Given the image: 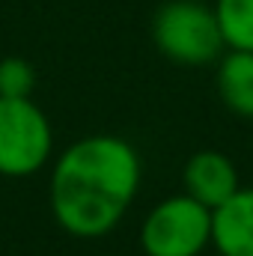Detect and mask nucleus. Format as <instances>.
<instances>
[{
    "mask_svg": "<svg viewBox=\"0 0 253 256\" xmlns=\"http://www.w3.org/2000/svg\"><path fill=\"white\" fill-rule=\"evenodd\" d=\"M214 15L230 51H253V0H214Z\"/></svg>",
    "mask_w": 253,
    "mask_h": 256,
    "instance_id": "nucleus-8",
    "label": "nucleus"
},
{
    "mask_svg": "<svg viewBox=\"0 0 253 256\" xmlns=\"http://www.w3.org/2000/svg\"><path fill=\"white\" fill-rule=\"evenodd\" d=\"M143 164L137 149L116 134L74 140L51 170L54 220L74 238L108 236L134 202Z\"/></svg>",
    "mask_w": 253,
    "mask_h": 256,
    "instance_id": "nucleus-1",
    "label": "nucleus"
},
{
    "mask_svg": "<svg viewBox=\"0 0 253 256\" xmlns=\"http://www.w3.org/2000/svg\"><path fill=\"white\" fill-rule=\"evenodd\" d=\"M54 152V131L33 98H0V176L27 179Z\"/></svg>",
    "mask_w": 253,
    "mask_h": 256,
    "instance_id": "nucleus-3",
    "label": "nucleus"
},
{
    "mask_svg": "<svg viewBox=\"0 0 253 256\" xmlns=\"http://www.w3.org/2000/svg\"><path fill=\"white\" fill-rule=\"evenodd\" d=\"M212 244L220 256H253V188H238L212 212Z\"/></svg>",
    "mask_w": 253,
    "mask_h": 256,
    "instance_id": "nucleus-6",
    "label": "nucleus"
},
{
    "mask_svg": "<svg viewBox=\"0 0 253 256\" xmlns=\"http://www.w3.org/2000/svg\"><path fill=\"white\" fill-rule=\"evenodd\" d=\"M182 185H185L188 196H194L196 202H202L212 212L218 206H224L242 188L232 158H226L224 152H214V149L190 155L185 170H182Z\"/></svg>",
    "mask_w": 253,
    "mask_h": 256,
    "instance_id": "nucleus-5",
    "label": "nucleus"
},
{
    "mask_svg": "<svg viewBox=\"0 0 253 256\" xmlns=\"http://www.w3.org/2000/svg\"><path fill=\"white\" fill-rule=\"evenodd\" d=\"M212 244V208L188 194H176L149 208L140 226L146 256H200Z\"/></svg>",
    "mask_w": 253,
    "mask_h": 256,
    "instance_id": "nucleus-4",
    "label": "nucleus"
},
{
    "mask_svg": "<svg viewBox=\"0 0 253 256\" xmlns=\"http://www.w3.org/2000/svg\"><path fill=\"white\" fill-rule=\"evenodd\" d=\"M155 48L179 66H208L224 57L218 15L202 0H167L152 18Z\"/></svg>",
    "mask_w": 253,
    "mask_h": 256,
    "instance_id": "nucleus-2",
    "label": "nucleus"
},
{
    "mask_svg": "<svg viewBox=\"0 0 253 256\" xmlns=\"http://www.w3.org/2000/svg\"><path fill=\"white\" fill-rule=\"evenodd\" d=\"M36 86V68L24 57L0 60V98H30Z\"/></svg>",
    "mask_w": 253,
    "mask_h": 256,
    "instance_id": "nucleus-9",
    "label": "nucleus"
},
{
    "mask_svg": "<svg viewBox=\"0 0 253 256\" xmlns=\"http://www.w3.org/2000/svg\"><path fill=\"white\" fill-rule=\"evenodd\" d=\"M220 102L242 120H253V51H224L214 74Z\"/></svg>",
    "mask_w": 253,
    "mask_h": 256,
    "instance_id": "nucleus-7",
    "label": "nucleus"
}]
</instances>
